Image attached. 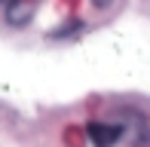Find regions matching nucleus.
I'll return each mask as SVG.
<instances>
[{
	"instance_id": "nucleus-1",
	"label": "nucleus",
	"mask_w": 150,
	"mask_h": 147,
	"mask_svg": "<svg viewBox=\"0 0 150 147\" xmlns=\"http://www.w3.org/2000/svg\"><path fill=\"white\" fill-rule=\"evenodd\" d=\"M120 135H122V129L117 123H89V138L95 147H113L120 141Z\"/></svg>"
},
{
	"instance_id": "nucleus-2",
	"label": "nucleus",
	"mask_w": 150,
	"mask_h": 147,
	"mask_svg": "<svg viewBox=\"0 0 150 147\" xmlns=\"http://www.w3.org/2000/svg\"><path fill=\"white\" fill-rule=\"evenodd\" d=\"M6 16H9V22L18 28V25H25V22H28V18L34 16V3H28V0H12V3H9V12H6Z\"/></svg>"
}]
</instances>
